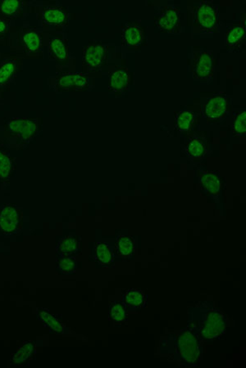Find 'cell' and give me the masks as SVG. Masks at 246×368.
<instances>
[{"label": "cell", "instance_id": "1", "mask_svg": "<svg viewBox=\"0 0 246 368\" xmlns=\"http://www.w3.org/2000/svg\"><path fill=\"white\" fill-rule=\"evenodd\" d=\"M189 323L198 333L202 342H212L225 334L227 318L211 301H201L190 310Z\"/></svg>", "mask_w": 246, "mask_h": 368}, {"label": "cell", "instance_id": "2", "mask_svg": "<svg viewBox=\"0 0 246 368\" xmlns=\"http://www.w3.org/2000/svg\"><path fill=\"white\" fill-rule=\"evenodd\" d=\"M164 345L172 359L185 367H195L203 354L202 342L195 327L188 323L187 327L172 334Z\"/></svg>", "mask_w": 246, "mask_h": 368}, {"label": "cell", "instance_id": "3", "mask_svg": "<svg viewBox=\"0 0 246 368\" xmlns=\"http://www.w3.org/2000/svg\"><path fill=\"white\" fill-rule=\"evenodd\" d=\"M41 120L39 118H11L5 123V142L11 149L19 150L39 135Z\"/></svg>", "mask_w": 246, "mask_h": 368}, {"label": "cell", "instance_id": "4", "mask_svg": "<svg viewBox=\"0 0 246 368\" xmlns=\"http://www.w3.org/2000/svg\"><path fill=\"white\" fill-rule=\"evenodd\" d=\"M11 52L21 58H42L43 55V31L40 27L25 24L21 27Z\"/></svg>", "mask_w": 246, "mask_h": 368}, {"label": "cell", "instance_id": "5", "mask_svg": "<svg viewBox=\"0 0 246 368\" xmlns=\"http://www.w3.org/2000/svg\"><path fill=\"white\" fill-rule=\"evenodd\" d=\"M42 31L63 32L67 29L70 13L67 7L58 2H41L33 5Z\"/></svg>", "mask_w": 246, "mask_h": 368}, {"label": "cell", "instance_id": "6", "mask_svg": "<svg viewBox=\"0 0 246 368\" xmlns=\"http://www.w3.org/2000/svg\"><path fill=\"white\" fill-rule=\"evenodd\" d=\"M43 43L47 48L49 61L56 64L57 73L73 71L71 69L73 63L69 51L67 35L63 32L42 31Z\"/></svg>", "mask_w": 246, "mask_h": 368}, {"label": "cell", "instance_id": "7", "mask_svg": "<svg viewBox=\"0 0 246 368\" xmlns=\"http://www.w3.org/2000/svg\"><path fill=\"white\" fill-rule=\"evenodd\" d=\"M193 31L195 35L210 36L220 31V9L209 0L197 3L191 9Z\"/></svg>", "mask_w": 246, "mask_h": 368}, {"label": "cell", "instance_id": "8", "mask_svg": "<svg viewBox=\"0 0 246 368\" xmlns=\"http://www.w3.org/2000/svg\"><path fill=\"white\" fill-rule=\"evenodd\" d=\"M48 85L58 93L63 92H86L92 88L91 75L75 71H63L57 73L56 75L49 77Z\"/></svg>", "mask_w": 246, "mask_h": 368}, {"label": "cell", "instance_id": "9", "mask_svg": "<svg viewBox=\"0 0 246 368\" xmlns=\"http://www.w3.org/2000/svg\"><path fill=\"white\" fill-rule=\"evenodd\" d=\"M108 46L106 42L93 40L82 51V68L83 73L94 74L102 70L107 61Z\"/></svg>", "mask_w": 246, "mask_h": 368}, {"label": "cell", "instance_id": "10", "mask_svg": "<svg viewBox=\"0 0 246 368\" xmlns=\"http://www.w3.org/2000/svg\"><path fill=\"white\" fill-rule=\"evenodd\" d=\"M158 31L169 36L180 35L183 31L182 12L180 5L168 3L158 9L155 16Z\"/></svg>", "mask_w": 246, "mask_h": 368}, {"label": "cell", "instance_id": "11", "mask_svg": "<svg viewBox=\"0 0 246 368\" xmlns=\"http://www.w3.org/2000/svg\"><path fill=\"white\" fill-rule=\"evenodd\" d=\"M191 73L201 84L210 83L215 73V54L210 49L200 48L193 53Z\"/></svg>", "mask_w": 246, "mask_h": 368}, {"label": "cell", "instance_id": "12", "mask_svg": "<svg viewBox=\"0 0 246 368\" xmlns=\"http://www.w3.org/2000/svg\"><path fill=\"white\" fill-rule=\"evenodd\" d=\"M24 213L14 203H4L0 206V233L14 235L23 227Z\"/></svg>", "mask_w": 246, "mask_h": 368}, {"label": "cell", "instance_id": "13", "mask_svg": "<svg viewBox=\"0 0 246 368\" xmlns=\"http://www.w3.org/2000/svg\"><path fill=\"white\" fill-rule=\"evenodd\" d=\"M123 46L129 51H138L146 43V27L140 20L128 21L122 26Z\"/></svg>", "mask_w": 246, "mask_h": 368}, {"label": "cell", "instance_id": "14", "mask_svg": "<svg viewBox=\"0 0 246 368\" xmlns=\"http://www.w3.org/2000/svg\"><path fill=\"white\" fill-rule=\"evenodd\" d=\"M246 46V18L242 12L236 23L227 27L225 33V46L228 52L245 51Z\"/></svg>", "mask_w": 246, "mask_h": 368}, {"label": "cell", "instance_id": "15", "mask_svg": "<svg viewBox=\"0 0 246 368\" xmlns=\"http://www.w3.org/2000/svg\"><path fill=\"white\" fill-rule=\"evenodd\" d=\"M23 58L15 54H0V93L12 85L19 73Z\"/></svg>", "mask_w": 246, "mask_h": 368}, {"label": "cell", "instance_id": "16", "mask_svg": "<svg viewBox=\"0 0 246 368\" xmlns=\"http://www.w3.org/2000/svg\"><path fill=\"white\" fill-rule=\"evenodd\" d=\"M229 110H231L229 98L222 92L207 100L204 107V117L207 123L220 122L227 117Z\"/></svg>", "mask_w": 246, "mask_h": 368}, {"label": "cell", "instance_id": "17", "mask_svg": "<svg viewBox=\"0 0 246 368\" xmlns=\"http://www.w3.org/2000/svg\"><path fill=\"white\" fill-rule=\"evenodd\" d=\"M199 181L202 191L213 201H220L223 186V179L220 172L200 169Z\"/></svg>", "mask_w": 246, "mask_h": 368}, {"label": "cell", "instance_id": "18", "mask_svg": "<svg viewBox=\"0 0 246 368\" xmlns=\"http://www.w3.org/2000/svg\"><path fill=\"white\" fill-rule=\"evenodd\" d=\"M131 75L128 68L115 69L108 78V91L115 97H121L129 90Z\"/></svg>", "mask_w": 246, "mask_h": 368}, {"label": "cell", "instance_id": "19", "mask_svg": "<svg viewBox=\"0 0 246 368\" xmlns=\"http://www.w3.org/2000/svg\"><path fill=\"white\" fill-rule=\"evenodd\" d=\"M31 2L24 0H0V16L10 21L23 19L29 15Z\"/></svg>", "mask_w": 246, "mask_h": 368}, {"label": "cell", "instance_id": "20", "mask_svg": "<svg viewBox=\"0 0 246 368\" xmlns=\"http://www.w3.org/2000/svg\"><path fill=\"white\" fill-rule=\"evenodd\" d=\"M36 354V344L32 340L24 342L21 344L9 360L10 367L29 366L32 359H34Z\"/></svg>", "mask_w": 246, "mask_h": 368}, {"label": "cell", "instance_id": "21", "mask_svg": "<svg viewBox=\"0 0 246 368\" xmlns=\"http://www.w3.org/2000/svg\"><path fill=\"white\" fill-rule=\"evenodd\" d=\"M96 261L102 267L112 268L114 266V246L107 241H97L95 246Z\"/></svg>", "mask_w": 246, "mask_h": 368}, {"label": "cell", "instance_id": "22", "mask_svg": "<svg viewBox=\"0 0 246 368\" xmlns=\"http://www.w3.org/2000/svg\"><path fill=\"white\" fill-rule=\"evenodd\" d=\"M128 311L136 312L143 309L147 303V295L144 290L128 289L123 295L122 300Z\"/></svg>", "mask_w": 246, "mask_h": 368}, {"label": "cell", "instance_id": "23", "mask_svg": "<svg viewBox=\"0 0 246 368\" xmlns=\"http://www.w3.org/2000/svg\"><path fill=\"white\" fill-rule=\"evenodd\" d=\"M16 170L15 158L0 147V184H9Z\"/></svg>", "mask_w": 246, "mask_h": 368}, {"label": "cell", "instance_id": "24", "mask_svg": "<svg viewBox=\"0 0 246 368\" xmlns=\"http://www.w3.org/2000/svg\"><path fill=\"white\" fill-rule=\"evenodd\" d=\"M114 251L123 260H130L135 253V240L130 236L119 234L115 241Z\"/></svg>", "mask_w": 246, "mask_h": 368}, {"label": "cell", "instance_id": "25", "mask_svg": "<svg viewBox=\"0 0 246 368\" xmlns=\"http://www.w3.org/2000/svg\"><path fill=\"white\" fill-rule=\"evenodd\" d=\"M81 238L68 235L58 241L56 251L59 256H73L81 249Z\"/></svg>", "mask_w": 246, "mask_h": 368}, {"label": "cell", "instance_id": "26", "mask_svg": "<svg viewBox=\"0 0 246 368\" xmlns=\"http://www.w3.org/2000/svg\"><path fill=\"white\" fill-rule=\"evenodd\" d=\"M207 147L205 140L201 137L195 136L188 140L185 152L193 162H200L207 154Z\"/></svg>", "mask_w": 246, "mask_h": 368}, {"label": "cell", "instance_id": "27", "mask_svg": "<svg viewBox=\"0 0 246 368\" xmlns=\"http://www.w3.org/2000/svg\"><path fill=\"white\" fill-rule=\"evenodd\" d=\"M38 320L43 323V325L49 328V330L56 335H62L65 331L64 324L58 317L51 314L48 310H37Z\"/></svg>", "mask_w": 246, "mask_h": 368}, {"label": "cell", "instance_id": "28", "mask_svg": "<svg viewBox=\"0 0 246 368\" xmlns=\"http://www.w3.org/2000/svg\"><path fill=\"white\" fill-rule=\"evenodd\" d=\"M109 320L113 322L115 326L121 327L127 323L128 309L123 301H113L109 305Z\"/></svg>", "mask_w": 246, "mask_h": 368}, {"label": "cell", "instance_id": "29", "mask_svg": "<svg viewBox=\"0 0 246 368\" xmlns=\"http://www.w3.org/2000/svg\"><path fill=\"white\" fill-rule=\"evenodd\" d=\"M175 128L180 132H189L193 130L195 122V114L193 111L185 110V111L178 112L175 115Z\"/></svg>", "mask_w": 246, "mask_h": 368}, {"label": "cell", "instance_id": "30", "mask_svg": "<svg viewBox=\"0 0 246 368\" xmlns=\"http://www.w3.org/2000/svg\"><path fill=\"white\" fill-rule=\"evenodd\" d=\"M232 134L235 137H245L246 135V112L240 111L235 112L232 125Z\"/></svg>", "mask_w": 246, "mask_h": 368}, {"label": "cell", "instance_id": "31", "mask_svg": "<svg viewBox=\"0 0 246 368\" xmlns=\"http://www.w3.org/2000/svg\"><path fill=\"white\" fill-rule=\"evenodd\" d=\"M78 262L74 256H59L57 261V268L60 273L73 274L76 272Z\"/></svg>", "mask_w": 246, "mask_h": 368}, {"label": "cell", "instance_id": "32", "mask_svg": "<svg viewBox=\"0 0 246 368\" xmlns=\"http://www.w3.org/2000/svg\"><path fill=\"white\" fill-rule=\"evenodd\" d=\"M11 21H12L0 16V46H11Z\"/></svg>", "mask_w": 246, "mask_h": 368}]
</instances>
